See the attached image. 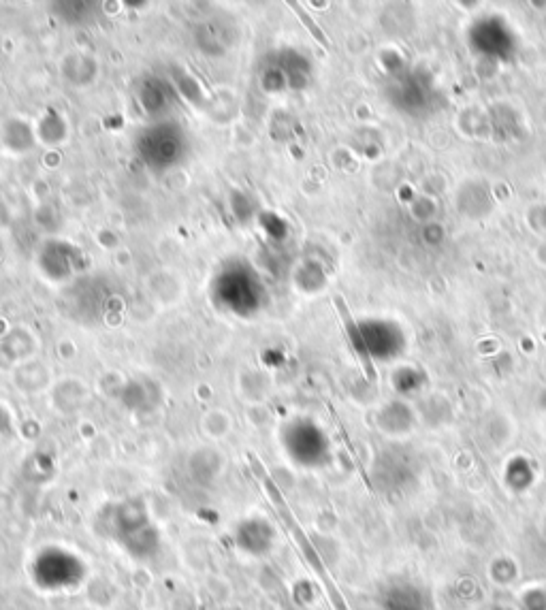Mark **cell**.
I'll return each instance as SVG.
<instances>
[{
  "label": "cell",
  "instance_id": "cell-1",
  "mask_svg": "<svg viewBox=\"0 0 546 610\" xmlns=\"http://www.w3.org/2000/svg\"><path fill=\"white\" fill-rule=\"evenodd\" d=\"M333 303H335L337 312H340V316H342V320H344V325H346V331H348V335H350L352 344H355L357 355H359V359H361V363H363V367H365V374L369 376V380H374V378H376V374H374L372 361H369V355H367V346H365L363 337H361V333H359L357 323H355V320H352V316H350V312H348V305H346V301H344L340 295H337V297L333 299Z\"/></svg>",
  "mask_w": 546,
  "mask_h": 610
},
{
  "label": "cell",
  "instance_id": "cell-2",
  "mask_svg": "<svg viewBox=\"0 0 546 610\" xmlns=\"http://www.w3.org/2000/svg\"><path fill=\"white\" fill-rule=\"evenodd\" d=\"M288 5H291V7L295 9V13H297V18H299V20L303 22V26H305V28H308V32H310V35H312V37H314V39H316V41H318L320 45H323V47H325V50H329V47H331V43H329V39L325 37V32H323V30H320V28H318V24H316V22L312 20V15H310L308 11H305V9H303V7L299 5V3H288Z\"/></svg>",
  "mask_w": 546,
  "mask_h": 610
}]
</instances>
